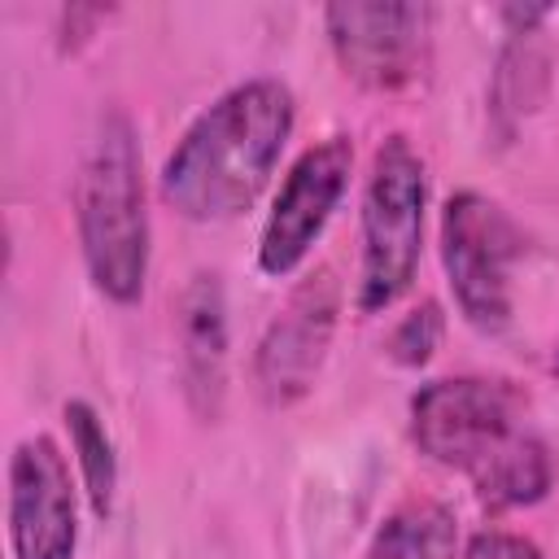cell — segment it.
<instances>
[{"label": "cell", "instance_id": "cell-1", "mask_svg": "<svg viewBox=\"0 0 559 559\" xmlns=\"http://www.w3.org/2000/svg\"><path fill=\"white\" fill-rule=\"evenodd\" d=\"M524 411V393L511 380L441 376L415 389L411 437L424 459L467 476L489 511H515L542 502L555 476Z\"/></svg>", "mask_w": 559, "mask_h": 559}, {"label": "cell", "instance_id": "cell-2", "mask_svg": "<svg viewBox=\"0 0 559 559\" xmlns=\"http://www.w3.org/2000/svg\"><path fill=\"white\" fill-rule=\"evenodd\" d=\"M293 135V92L280 79H245L205 105L162 166V201L192 223L245 214L271 183Z\"/></svg>", "mask_w": 559, "mask_h": 559}, {"label": "cell", "instance_id": "cell-3", "mask_svg": "<svg viewBox=\"0 0 559 559\" xmlns=\"http://www.w3.org/2000/svg\"><path fill=\"white\" fill-rule=\"evenodd\" d=\"M74 223L87 275L100 297L135 306L148 280V210L135 122L105 109L74 175Z\"/></svg>", "mask_w": 559, "mask_h": 559}, {"label": "cell", "instance_id": "cell-4", "mask_svg": "<svg viewBox=\"0 0 559 559\" xmlns=\"http://www.w3.org/2000/svg\"><path fill=\"white\" fill-rule=\"evenodd\" d=\"M424 210H428L424 157L406 135L380 140L362 188V258H358V293H354V306L362 314L389 310L411 288L424 249Z\"/></svg>", "mask_w": 559, "mask_h": 559}, {"label": "cell", "instance_id": "cell-5", "mask_svg": "<svg viewBox=\"0 0 559 559\" xmlns=\"http://www.w3.org/2000/svg\"><path fill=\"white\" fill-rule=\"evenodd\" d=\"M520 227L485 192H454L441 205V266L459 314L476 332H502L511 323V271L520 258Z\"/></svg>", "mask_w": 559, "mask_h": 559}, {"label": "cell", "instance_id": "cell-6", "mask_svg": "<svg viewBox=\"0 0 559 559\" xmlns=\"http://www.w3.org/2000/svg\"><path fill=\"white\" fill-rule=\"evenodd\" d=\"M432 17V4L406 0H345L323 9V26L345 79L367 92H402L424 79Z\"/></svg>", "mask_w": 559, "mask_h": 559}, {"label": "cell", "instance_id": "cell-7", "mask_svg": "<svg viewBox=\"0 0 559 559\" xmlns=\"http://www.w3.org/2000/svg\"><path fill=\"white\" fill-rule=\"evenodd\" d=\"M349 166H354V144L345 135H328L323 144H310L293 170L284 175L271 214L262 223V240H258V271L271 280L293 275L314 240L323 236L332 210L345 197L349 183Z\"/></svg>", "mask_w": 559, "mask_h": 559}, {"label": "cell", "instance_id": "cell-8", "mask_svg": "<svg viewBox=\"0 0 559 559\" xmlns=\"http://www.w3.org/2000/svg\"><path fill=\"white\" fill-rule=\"evenodd\" d=\"M336 280L328 266H319L288 293L280 314L266 323L253 354V384L266 406H293L314 389V376L336 332Z\"/></svg>", "mask_w": 559, "mask_h": 559}, {"label": "cell", "instance_id": "cell-9", "mask_svg": "<svg viewBox=\"0 0 559 559\" xmlns=\"http://www.w3.org/2000/svg\"><path fill=\"white\" fill-rule=\"evenodd\" d=\"M9 550L13 559H74L79 507L66 454L52 437H26L9 454Z\"/></svg>", "mask_w": 559, "mask_h": 559}, {"label": "cell", "instance_id": "cell-10", "mask_svg": "<svg viewBox=\"0 0 559 559\" xmlns=\"http://www.w3.org/2000/svg\"><path fill=\"white\" fill-rule=\"evenodd\" d=\"M179 380L197 419H218L227 397V297L214 271H197L179 297Z\"/></svg>", "mask_w": 559, "mask_h": 559}, {"label": "cell", "instance_id": "cell-11", "mask_svg": "<svg viewBox=\"0 0 559 559\" xmlns=\"http://www.w3.org/2000/svg\"><path fill=\"white\" fill-rule=\"evenodd\" d=\"M550 70H555V52L542 26L507 31V44L498 48L493 79H489V122L502 140H511L520 122L542 109L550 92Z\"/></svg>", "mask_w": 559, "mask_h": 559}, {"label": "cell", "instance_id": "cell-12", "mask_svg": "<svg viewBox=\"0 0 559 559\" xmlns=\"http://www.w3.org/2000/svg\"><path fill=\"white\" fill-rule=\"evenodd\" d=\"M362 559H463L459 524L441 502H406L376 528Z\"/></svg>", "mask_w": 559, "mask_h": 559}, {"label": "cell", "instance_id": "cell-13", "mask_svg": "<svg viewBox=\"0 0 559 559\" xmlns=\"http://www.w3.org/2000/svg\"><path fill=\"white\" fill-rule=\"evenodd\" d=\"M66 428H70V450H74V463H79V476H83V493H87V507L105 520L114 511V489H118V454H114V437L100 419V411L83 397L66 402Z\"/></svg>", "mask_w": 559, "mask_h": 559}, {"label": "cell", "instance_id": "cell-14", "mask_svg": "<svg viewBox=\"0 0 559 559\" xmlns=\"http://www.w3.org/2000/svg\"><path fill=\"white\" fill-rule=\"evenodd\" d=\"M441 328H445L441 306H437V301H419V306H415L411 314H402V323L393 328V336H389V358L402 362V367H424V362L437 354V345H441Z\"/></svg>", "mask_w": 559, "mask_h": 559}, {"label": "cell", "instance_id": "cell-15", "mask_svg": "<svg viewBox=\"0 0 559 559\" xmlns=\"http://www.w3.org/2000/svg\"><path fill=\"white\" fill-rule=\"evenodd\" d=\"M463 559H542L537 542L507 533V528H485L463 546Z\"/></svg>", "mask_w": 559, "mask_h": 559}, {"label": "cell", "instance_id": "cell-16", "mask_svg": "<svg viewBox=\"0 0 559 559\" xmlns=\"http://www.w3.org/2000/svg\"><path fill=\"white\" fill-rule=\"evenodd\" d=\"M105 17H109V9H83V4H70V9L61 13V48L74 52L79 44H87L92 31H96Z\"/></svg>", "mask_w": 559, "mask_h": 559}]
</instances>
